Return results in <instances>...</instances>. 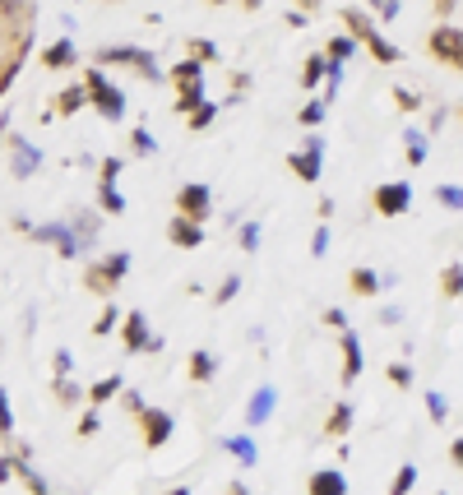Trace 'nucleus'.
<instances>
[{
    "mask_svg": "<svg viewBox=\"0 0 463 495\" xmlns=\"http://www.w3.org/2000/svg\"><path fill=\"white\" fill-rule=\"evenodd\" d=\"M343 19H347L352 38H357L362 47H371V56H375L380 65H399V56H403V51H399V47H394V42H390L385 33L375 29V23H371V19H366V14H362L357 5H347V10H343Z\"/></svg>",
    "mask_w": 463,
    "mask_h": 495,
    "instance_id": "obj_1",
    "label": "nucleus"
},
{
    "mask_svg": "<svg viewBox=\"0 0 463 495\" xmlns=\"http://www.w3.org/2000/svg\"><path fill=\"white\" fill-rule=\"evenodd\" d=\"M84 89H89V102L98 107L102 121H121V116H125V93H121L116 84H107L102 70H89V74H84Z\"/></svg>",
    "mask_w": 463,
    "mask_h": 495,
    "instance_id": "obj_2",
    "label": "nucleus"
},
{
    "mask_svg": "<svg viewBox=\"0 0 463 495\" xmlns=\"http://www.w3.org/2000/svg\"><path fill=\"white\" fill-rule=\"evenodd\" d=\"M426 47H431L435 61L463 70V23H435L431 38H426Z\"/></svg>",
    "mask_w": 463,
    "mask_h": 495,
    "instance_id": "obj_3",
    "label": "nucleus"
},
{
    "mask_svg": "<svg viewBox=\"0 0 463 495\" xmlns=\"http://www.w3.org/2000/svg\"><path fill=\"white\" fill-rule=\"evenodd\" d=\"M98 61H107V65H130V70H140V74H149V79H162L158 61L149 56V51H140V47H102Z\"/></svg>",
    "mask_w": 463,
    "mask_h": 495,
    "instance_id": "obj_4",
    "label": "nucleus"
},
{
    "mask_svg": "<svg viewBox=\"0 0 463 495\" xmlns=\"http://www.w3.org/2000/svg\"><path fill=\"white\" fill-rule=\"evenodd\" d=\"M413 209V185L407 181H385V185H375V213L380 218H399Z\"/></svg>",
    "mask_w": 463,
    "mask_h": 495,
    "instance_id": "obj_5",
    "label": "nucleus"
},
{
    "mask_svg": "<svg viewBox=\"0 0 463 495\" xmlns=\"http://www.w3.org/2000/svg\"><path fill=\"white\" fill-rule=\"evenodd\" d=\"M320 158H324V134H306V149L287 153V167L296 172V181H320Z\"/></svg>",
    "mask_w": 463,
    "mask_h": 495,
    "instance_id": "obj_6",
    "label": "nucleus"
},
{
    "mask_svg": "<svg viewBox=\"0 0 463 495\" xmlns=\"http://www.w3.org/2000/svg\"><path fill=\"white\" fill-rule=\"evenodd\" d=\"M176 209H181V218H190V223H204L209 209H213V190L209 185H181L176 190Z\"/></svg>",
    "mask_w": 463,
    "mask_h": 495,
    "instance_id": "obj_7",
    "label": "nucleus"
},
{
    "mask_svg": "<svg viewBox=\"0 0 463 495\" xmlns=\"http://www.w3.org/2000/svg\"><path fill=\"white\" fill-rule=\"evenodd\" d=\"M140 426H144V445H149V449H162V445L172 440V431H176L172 412H162V407H144V412H140Z\"/></svg>",
    "mask_w": 463,
    "mask_h": 495,
    "instance_id": "obj_8",
    "label": "nucleus"
},
{
    "mask_svg": "<svg viewBox=\"0 0 463 495\" xmlns=\"http://www.w3.org/2000/svg\"><path fill=\"white\" fill-rule=\"evenodd\" d=\"M121 329H125V347H130V352H162V338L149 334V320H144L140 311H130Z\"/></svg>",
    "mask_w": 463,
    "mask_h": 495,
    "instance_id": "obj_9",
    "label": "nucleus"
},
{
    "mask_svg": "<svg viewBox=\"0 0 463 495\" xmlns=\"http://www.w3.org/2000/svg\"><path fill=\"white\" fill-rule=\"evenodd\" d=\"M33 236H38V241H56L65 260H79V255H84V241L74 236L70 223H42V227H33Z\"/></svg>",
    "mask_w": 463,
    "mask_h": 495,
    "instance_id": "obj_10",
    "label": "nucleus"
},
{
    "mask_svg": "<svg viewBox=\"0 0 463 495\" xmlns=\"http://www.w3.org/2000/svg\"><path fill=\"white\" fill-rule=\"evenodd\" d=\"M38 167H42V153H38L29 140H10V172H14L19 181H29Z\"/></svg>",
    "mask_w": 463,
    "mask_h": 495,
    "instance_id": "obj_11",
    "label": "nucleus"
},
{
    "mask_svg": "<svg viewBox=\"0 0 463 495\" xmlns=\"http://www.w3.org/2000/svg\"><path fill=\"white\" fill-rule=\"evenodd\" d=\"M274 407H279V389H274V384H260V389L251 394V403H246V422L264 426L269 417H274Z\"/></svg>",
    "mask_w": 463,
    "mask_h": 495,
    "instance_id": "obj_12",
    "label": "nucleus"
},
{
    "mask_svg": "<svg viewBox=\"0 0 463 495\" xmlns=\"http://www.w3.org/2000/svg\"><path fill=\"white\" fill-rule=\"evenodd\" d=\"M311 495H347V477H343V467H315L311 482H306Z\"/></svg>",
    "mask_w": 463,
    "mask_h": 495,
    "instance_id": "obj_13",
    "label": "nucleus"
},
{
    "mask_svg": "<svg viewBox=\"0 0 463 495\" xmlns=\"http://www.w3.org/2000/svg\"><path fill=\"white\" fill-rule=\"evenodd\" d=\"M167 241H172V245H181V251H195V245H204V227L176 213L172 223H167Z\"/></svg>",
    "mask_w": 463,
    "mask_h": 495,
    "instance_id": "obj_14",
    "label": "nucleus"
},
{
    "mask_svg": "<svg viewBox=\"0 0 463 495\" xmlns=\"http://www.w3.org/2000/svg\"><path fill=\"white\" fill-rule=\"evenodd\" d=\"M74 61H79L74 38H61V42H51V47L42 51V65H47V70H70Z\"/></svg>",
    "mask_w": 463,
    "mask_h": 495,
    "instance_id": "obj_15",
    "label": "nucleus"
},
{
    "mask_svg": "<svg viewBox=\"0 0 463 495\" xmlns=\"http://www.w3.org/2000/svg\"><path fill=\"white\" fill-rule=\"evenodd\" d=\"M223 449H227L241 467H255V463H260V449H255L251 435H223Z\"/></svg>",
    "mask_w": 463,
    "mask_h": 495,
    "instance_id": "obj_16",
    "label": "nucleus"
},
{
    "mask_svg": "<svg viewBox=\"0 0 463 495\" xmlns=\"http://www.w3.org/2000/svg\"><path fill=\"white\" fill-rule=\"evenodd\" d=\"M84 283H89V292H98V296H107V292H112L121 278H116V273H112V264H107V260H98L89 273H84Z\"/></svg>",
    "mask_w": 463,
    "mask_h": 495,
    "instance_id": "obj_17",
    "label": "nucleus"
},
{
    "mask_svg": "<svg viewBox=\"0 0 463 495\" xmlns=\"http://www.w3.org/2000/svg\"><path fill=\"white\" fill-rule=\"evenodd\" d=\"M362 375V343H357V334H343V380L352 384Z\"/></svg>",
    "mask_w": 463,
    "mask_h": 495,
    "instance_id": "obj_18",
    "label": "nucleus"
},
{
    "mask_svg": "<svg viewBox=\"0 0 463 495\" xmlns=\"http://www.w3.org/2000/svg\"><path fill=\"white\" fill-rule=\"evenodd\" d=\"M213 375H218V356H213V352H204V347H200V352H190V380L209 384Z\"/></svg>",
    "mask_w": 463,
    "mask_h": 495,
    "instance_id": "obj_19",
    "label": "nucleus"
},
{
    "mask_svg": "<svg viewBox=\"0 0 463 495\" xmlns=\"http://www.w3.org/2000/svg\"><path fill=\"white\" fill-rule=\"evenodd\" d=\"M347 283H352V292H357V296H375L385 278H380L375 269H352V273H347Z\"/></svg>",
    "mask_w": 463,
    "mask_h": 495,
    "instance_id": "obj_20",
    "label": "nucleus"
},
{
    "mask_svg": "<svg viewBox=\"0 0 463 495\" xmlns=\"http://www.w3.org/2000/svg\"><path fill=\"white\" fill-rule=\"evenodd\" d=\"M79 107H89V89L84 84H74V89H65L56 98V116H70V112H79Z\"/></svg>",
    "mask_w": 463,
    "mask_h": 495,
    "instance_id": "obj_21",
    "label": "nucleus"
},
{
    "mask_svg": "<svg viewBox=\"0 0 463 495\" xmlns=\"http://www.w3.org/2000/svg\"><path fill=\"white\" fill-rule=\"evenodd\" d=\"M426 140H431L426 130H407V134H403V144H407V162H413V167H422V162H426Z\"/></svg>",
    "mask_w": 463,
    "mask_h": 495,
    "instance_id": "obj_22",
    "label": "nucleus"
},
{
    "mask_svg": "<svg viewBox=\"0 0 463 495\" xmlns=\"http://www.w3.org/2000/svg\"><path fill=\"white\" fill-rule=\"evenodd\" d=\"M362 42L357 38H352V33H339V38H330V51H324V56H330L334 65H343L347 56H352V51H357Z\"/></svg>",
    "mask_w": 463,
    "mask_h": 495,
    "instance_id": "obj_23",
    "label": "nucleus"
},
{
    "mask_svg": "<svg viewBox=\"0 0 463 495\" xmlns=\"http://www.w3.org/2000/svg\"><path fill=\"white\" fill-rule=\"evenodd\" d=\"M347 431H352V403H339L324 422V435H347Z\"/></svg>",
    "mask_w": 463,
    "mask_h": 495,
    "instance_id": "obj_24",
    "label": "nucleus"
},
{
    "mask_svg": "<svg viewBox=\"0 0 463 495\" xmlns=\"http://www.w3.org/2000/svg\"><path fill=\"white\" fill-rule=\"evenodd\" d=\"M204 107V84H190V89H181V98H176V112L181 116H195Z\"/></svg>",
    "mask_w": 463,
    "mask_h": 495,
    "instance_id": "obj_25",
    "label": "nucleus"
},
{
    "mask_svg": "<svg viewBox=\"0 0 463 495\" xmlns=\"http://www.w3.org/2000/svg\"><path fill=\"white\" fill-rule=\"evenodd\" d=\"M116 394H121V375H107V380H98L93 389H89V403H98V407H102V403H112Z\"/></svg>",
    "mask_w": 463,
    "mask_h": 495,
    "instance_id": "obj_26",
    "label": "nucleus"
},
{
    "mask_svg": "<svg viewBox=\"0 0 463 495\" xmlns=\"http://www.w3.org/2000/svg\"><path fill=\"white\" fill-rule=\"evenodd\" d=\"M435 204L441 209H450V213H463V185H435Z\"/></svg>",
    "mask_w": 463,
    "mask_h": 495,
    "instance_id": "obj_27",
    "label": "nucleus"
},
{
    "mask_svg": "<svg viewBox=\"0 0 463 495\" xmlns=\"http://www.w3.org/2000/svg\"><path fill=\"white\" fill-rule=\"evenodd\" d=\"M200 74H204V70H200V61H190V56H185L181 65H172V79H176V89H190V84H200Z\"/></svg>",
    "mask_w": 463,
    "mask_h": 495,
    "instance_id": "obj_28",
    "label": "nucleus"
},
{
    "mask_svg": "<svg viewBox=\"0 0 463 495\" xmlns=\"http://www.w3.org/2000/svg\"><path fill=\"white\" fill-rule=\"evenodd\" d=\"M320 79H330V56H311L306 70H302V84H306V89H315Z\"/></svg>",
    "mask_w": 463,
    "mask_h": 495,
    "instance_id": "obj_29",
    "label": "nucleus"
},
{
    "mask_svg": "<svg viewBox=\"0 0 463 495\" xmlns=\"http://www.w3.org/2000/svg\"><path fill=\"white\" fill-rule=\"evenodd\" d=\"M426 417H431L435 426H445V417H450V398H445L441 389H431V394H426Z\"/></svg>",
    "mask_w": 463,
    "mask_h": 495,
    "instance_id": "obj_30",
    "label": "nucleus"
},
{
    "mask_svg": "<svg viewBox=\"0 0 463 495\" xmlns=\"http://www.w3.org/2000/svg\"><path fill=\"white\" fill-rule=\"evenodd\" d=\"M413 486H417V467H413V463H403L399 473H394V482H390V495H407Z\"/></svg>",
    "mask_w": 463,
    "mask_h": 495,
    "instance_id": "obj_31",
    "label": "nucleus"
},
{
    "mask_svg": "<svg viewBox=\"0 0 463 495\" xmlns=\"http://www.w3.org/2000/svg\"><path fill=\"white\" fill-rule=\"evenodd\" d=\"M441 292H445V296H463V264H445V273H441Z\"/></svg>",
    "mask_w": 463,
    "mask_h": 495,
    "instance_id": "obj_32",
    "label": "nucleus"
},
{
    "mask_svg": "<svg viewBox=\"0 0 463 495\" xmlns=\"http://www.w3.org/2000/svg\"><path fill=\"white\" fill-rule=\"evenodd\" d=\"M121 324H125V315H121L116 306H107V311L98 315V324H93V334H98V338H107V334H112V329H121Z\"/></svg>",
    "mask_w": 463,
    "mask_h": 495,
    "instance_id": "obj_33",
    "label": "nucleus"
},
{
    "mask_svg": "<svg viewBox=\"0 0 463 495\" xmlns=\"http://www.w3.org/2000/svg\"><path fill=\"white\" fill-rule=\"evenodd\" d=\"M98 200H102V209H107V213H112V218H116V213H125V200H121V190H116V185H107V181H102V190H98Z\"/></svg>",
    "mask_w": 463,
    "mask_h": 495,
    "instance_id": "obj_34",
    "label": "nucleus"
},
{
    "mask_svg": "<svg viewBox=\"0 0 463 495\" xmlns=\"http://www.w3.org/2000/svg\"><path fill=\"white\" fill-rule=\"evenodd\" d=\"M130 149H134V153H140V158L158 153V140H153V134H149V125H140V130H134V134H130Z\"/></svg>",
    "mask_w": 463,
    "mask_h": 495,
    "instance_id": "obj_35",
    "label": "nucleus"
},
{
    "mask_svg": "<svg viewBox=\"0 0 463 495\" xmlns=\"http://www.w3.org/2000/svg\"><path fill=\"white\" fill-rule=\"evenodd\" d=\"M324 116H330V102H324V98H320V102H306V107H302V125H311V130H315V125H320Z\"/></svg>",
    "mask_w": 463,
    "mask_h": 495,
    "instance_id": "obj_36",
    "label": "nucleus"
},
{
    "mask_svg": "<svg viewBox=\"0 0 463 495\" xmlns=\"http://www.w3.org/2000/svg\"><path fill=\"white\" fill-rule=\"evenodd\" d=\"M56 398L70 407V403H79V398H89V389H79V384H70V380H56Z\"/></svg>",
    "mask_w": 463,
    "mask_h": 495,
    "instance_id": "obj_37",
    "label": "nucleus"
},
{
    "mask_svg": "<svg viewBox=\"0 0 463 495\" xmlns=\"http://www.w3.org/2000/svg\"><path fill=\"white\" fill-rule=\"evenodd\" d=\"M394 102H399V112H417V107H422V98H417V89H394Z\"/></svg>",
    "mask_w": 463,
    "mask_h": 495,
    "instance_id": "obj_38",
    "label": "nucleus"
},
{
    "mask_svg": "<svg viewBox=\"0 0 463 495\" xmlns=\"http://www.w3.org/2000/svg\"><path fill=\"white\" fill-rule=\"evenodd\" d=\"M311 255H315V260L330 255V227H324V223H320V227H315V236H311Z\"/></svg>",
    "mask_w": 463,
    "mask_h": 495,
    "instance_id": "obj_39",
    "label": "nucleus"
},
{
    "mask_svg": "<svg viewBox=\"0 0 463 495\" xmlns=\"http://www.w3.org/2000/svg\"><path fill=\"white\" fill-rule=\"evenodd\" d=\"M51 362H56V380H70V371H74L70 347H56V356H51Z\"/></svg>",
    "mask_w": 463,
    "mask_h": 495,
    "instance_id": "obj_40",
    "label": "nucleus"
},
{
    "mask_svg": "<svg viewBox=\"0 0 463 495\" xmlns=\"http://www.w3.org/2000/svg\"><path fill=\"white\" fill-rule=\"evenodd\" d=\"M241 251H260V223H241Z\"/></svg>",
    "mask_w": 463,
    "mask_h": 495,
    "instance_id": "obj_41",
    "label": "nucleus"
},
{
    "mask_svg": "<svg viewBox=\"0 0 463 495\" xmlns=\"http://www.w3.org/2000/svg\"><path fill=\"white\" fill-rule=\"evenodd\" d=\"M0 435H14V417H10V394L0 389Z\"/></svg>",
    "mask_w": 463,
    "mask_h": 495,
    "instance_id": "obj_42",
    "label": "nucleus"
},
{
    "mask_svg": "<svg viewBox=\"0 0 463 495\" xmlns=\"http://www.w3.org/2000/svg\"><path fill=\"white\" fill-rule=\"evenodd\" d=\"M213 116H218V102H204V107H200V112H195V116H190V130H204V125H209Z\"/></svg>",
    "mask_w": 463,
    "mask_h": 495,
    "instance_id": "obj_43",
    "label": "nucleus"
},
{
    "mask_svg": "<svg viewBox=\"0 0 463 495\" xmlns=\"http://www.w3.org/2000/svg\"><path fill=\"white\" fill-rule=\"evenodd\" d=\"M236 292H241V278H236V273H232V278H227L223 287H218V292H213V301H218V306H223V301H232Z\"/></svg>",
    "mask_w": 463,
    "mask_h": 495,
    "instance_id": "obj_44",
    "label": "nucleus"
},
{
    "mask_svg": "<svg viewBox=\"0 0 463 495\" xmlns=\"http://www.w3.org/2000/svg\"><path fill=\"white\" fill-rule=\"evenodd\" d=\"M390 380L399 384V389H407V384H413V366H403V362H394V366H390Z\"/></svg>",
    "mask_w": 463,
    "mask_h": 495,
    "instance_id": "obj_45",
    "label": "nucleus"
},
{
    "mask_svg": "<svg viewBox=\"0 0 463 495\" xmlns=\"http://www.w3.org/2000/svg\"><path fill=\"white\" fill-rule=\"evenodd\" d=\"M116 176H121V158H107V162H102V181L116 185Z\"/></svg>",
    "mask_w": 463,
    "mask_h": 495,
    "instance_id": "obj_46",
    "label": "nucleus"
},
{
    "mask_svg": "<svg viewBox=\"0 0 463 495\" xmlns=\"http://www.w3.org/2000/svg\"><path fill=\"white\" fill-rule=\"evenodd\" d=\"M324 324H330V329H339V334H347V315L334 306V311H324Z\"/></svg>",
    "mask_w": 463,
    "mask_h": 495,
    "instance_id": "obj_47",
    "label": "nucleus"
},
{
    "mask_svg": "<svg viewBox=\"0 0 463 495\" xmlns=\"http://www.w3.org/2000/svg\"><path fill=\"white\" fill-rule=\"evenodd\" d=\"M79 435H98V412H84V417H79Z\"/></svg>",
    "mask_w": 463,
    "mask_h": 495,
    "instance_id": "obj_48",
    "label": "nucleus"
},
{
    "mask_svg": "<svg viewBox=\"0 0 463 495\" xmlns=\"http://www.w3.org/2000/svg\"><path fill=\"white\" fill-rule=\"evenodd\" d=\"M450 458H454V467H459V473H463V435L450 445Z\"/></svg>",
    "mask_w": 463,
    "mask_h": 495,
    "instance_id": "obj_49",
    "label": "nucleus"
},
{
    "mask_svg": "<svg viewBox=\"0 0 463 495\" xmlns=\"http://www.w3.org/2000/svg\"><path fill=\"white\" fill-rule=\"evenodd\" d=\"M445 121H450V112H445V107H435V112H431V130H441ZM431 130H426V134H431Z\"/></svg>",
    "mask_w": 463,
    "mask_h": 495,
    "instance_id": "obj_50",
    "label": "nucleus"
},
{
    "mask_svg": "<svg viewBox=\"0 0 463 495\" xmlns=\"http://www.w3.org/2000/svg\"><path fill=\"white\" fill-rule=\"evenodd\" d=\"M195 56H200V61H213V56H218V51H213L209 42H195Z\"/></svg>",
    "mask_w": 463,
    "mask_h": 495,
    "instance_id": "obj_51",
    "label": "nucleus"
},
{
    "mask_svg": "<svg viewBox=\"0 0 463 495\" xmlns=\"http://www.w3.org/2000/svg\"><path fill=\"white\" fill-rule=\"evenodd\" d=\"M399 320H403V315H399L394 306H385V311H380V324H399Z\"/></svg>",
    "mask_w": 463,
    "mask_h": 495,
    "instance_id": "obj_52",
    "label": "nucleus"
},
{
    "mask_svg": "<svg viewBox=\"0 0 463 495\" xmlns=\"http://www.w3.org/2000/svg\"><path fill=\"white\" fill-rule=\"evenodd\" d=\"M227 495H251V491H246V486H241V482H232V486H227Z\"/></svg>",
    "mask_w": 463,
    "mask_h": 495,
    "instance_id": "obj_53",
    "label": "nucleus"
},
{
    "mask_svg": "<svg viewBox=\"0 0 463 495\" xmlns=\"http://www.w3.org/2000/svg\"><path fill=\"white\" fill-rule=\"evenodd\" d=\"M172 495H190V491H172Z\"/></svg>",
    "mask_w": 463,
    "mask_h": 495,
    "instance_id": "obj_54",
    "label": "nucleus"
},
{
    "mask_svg": "<svg viewBox=\"0 0 463 495\" xmlns=\"http://www.w3.org/2000/svg\"><path fill=\"white\" fill-rule=\"evenodd\" d=\"M441 495H450V491H441Z\"/></svg>",
    "mask_w": 463,
    "mask_h": 495,
    "instance_id": "obj_55",
    "label": "nucleus"
}]
</instances>
